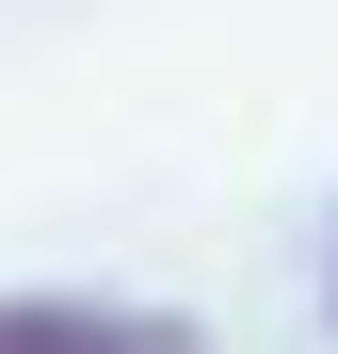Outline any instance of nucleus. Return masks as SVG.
Returning <instances> with one entry per match:
<instances>
[{
  "label": "nucleus",
  "mask_w": 338,
  "mask_h": 354,
  "mask_svg": "<svg viewBox=\"0 0 338 354\" xmlns=\"http://www.w3.org/2000/svg\"><path fill=\"white\" fill-rule=\"evenodd\" d=\"M0 354H194V322L97 306V290H17V306H0Z\"/></svg>",
  "instance_id": "f257e3e1"
},
{
  "label": "nucleus",
  "mask_w": 338,
  "mask_h": 354,
  "mask_svg": "<svg viewBox=\"0 0 338 354\" xmlns=\"http://www.w3.org/2000/svg\"><path fill=\"white\" fill-rule=\"evenodd\" d=\"M322 306H338V290H322Z\"/></svg>",
  "instance_id": "f03ea898"
}]
</instances>
